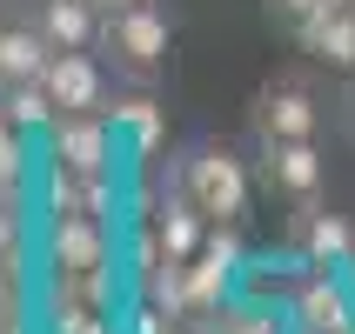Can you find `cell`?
Wrapping results in <instances>:
<instances>
[{
  "label": "cell",
  "mask_w": 355,
  "mask_h": 334,
  "mask_svg": "<svg viewBox=\"0 0 355 334\" xmlns=\"http://www.w3.org/2000/svg\"><path fill=\"white\" fill-rule=\"evenodd\" d=\"M302 54H315L329 74H355V7H322L295 27Z\"/></svg>",
  "instance_id": "7c38bea8"
},
{
  "label": "cell",
  "mask_w": 355,
  "mask_h": 334,
  "mask_svg": "<svg viewBox=\"0 0 355 334\" xmlns=\"http://www.w3.org/2000/svg\"><path fill=\"white\" fill-rule=\"evenodd\" d=\"M54 60V40L40 34L34 20L27 27H0V80H40Z\"/></svg>",
  "instance_id": "9a60e30c"
},
{
  "label": "cell",
  "mask_w": 355,
  "mask_h": 334,
  "mask_svg": "<svg viewBox=\"0 0 355 334\" xmlns=\"http://www.w3.org/2000/svg\"><path fill=\"white\" fill-rule=\"evenodd\" d=\"M175 187H188L208 221H241L248 214V160L235 147H221V140H201L188 154L175 160Z\"/></svg>",
  "instance_id": "6da1fadb"
},
{
  "label": "cell",
  "mask_w": 355,
  "mask_h": 334,
  "mask_svg": "<svg viewBox=\"0 0 355 334\" xmlns=\"http://www.w3.org/2000/svg\"><path fill=\"white\" fill-rule=\"evenodd\" d=\"M241 221H215L208 228V241H201V254L195 261H181V288H188V321L201 315H215L221 301L235 295V281H241V234H235Z\"/></svg>",
  "instance_id": "277c9868"
},
{
  "label": "cell",
  "mask_w": 355,
  "mask_h": 334,
  "mask_svg": "<svg viewBox=\"0 0 355 334\" xmlns=\"http://www.w3.org/2000/svg\"><path fill=\"white\" fill-rule=\"evenodd\" d=\"M0 114L14 120L20 134H47V127H54V94H47V87H40V80H7V87H0Z\"/></svg>",
  "instance_id": "2e32d148"
},
{
  "label": "cell",
  "mask_w": 355,
  "mask_h": 334,
  "mask_svg": "<svg viewBox=\"0 0 355 334\" xmlns=\"http://www.w3.org/2000/svg\"><path fill=\"white\" fill-rule=\"evenodd\" d=\"M168 40H175V20L161 14L155 0H141V7H121V14H107V27H101V47L114 54V74L128 80V87H148V80L161 74V60H168Z\"/></svg>",
  "instance_id": "7a4b0ae2"
},
{
  "label": "cell",
  "mask_w": 355,
  "mask_h": 334,
  "mask_svg": "<svg viewBox=\"0 0 355 334\" xmlns=\"http://www.w3.org/2000/svg\"><path fill=\"white\" fill-rule=\"evenodd\" d=\"M295 254L309 261V268H342V261L355 254L349 214L322 207V201H302V207H295Z\"/></svg>",
  "instance_id": "30bf717a"
},
{
  "label": "cell",
  "mask_w": 355,
  "mask_h": 334,
  "mask_svg": "<svg viewBox=\"0 0 355 334\" xmlns=\"http://www.w3.org/2000/svg\"><path fill=\"white\" fill-rule=\"evenodd\" d=\"M255 140H315L322 127V100L302 87V80H275L255 94Z\"/></svg>",
  "instance_id": "52a82bcc"
},
{
  "label": "cell",
  "mask_w": 355,
  "mask_h": 334,
  "mask_svg": "<svg viewBox=\"0 0 355 334\" xmlns=\"http://www.w3.org/2000/svg\"><path fill=\"white\" fill-rule=\"evenodd\" d=\"M101 14H121V7H141V0H94Z\"/></svg>",
  "instance_id": "44dd1931"
},
{
  "label": "cell",
  "mask_w": 355,
  "mask_h": 334,
  "mask_svg": "<svg viewBox=\"0 0 355 334\" xmlns=\"http://www.w3.org/2000/svg\"><path fill=\"white\" fill-rule=\"evenodd\" d=\"M40 87L54 94L60 114H107V67L94 60V47H54Z\"/></svg>",
  "instance_id": "8992f818"
},
{
  "label": "cell",
  "mask_w": 355,
  "mask_h": 334,
  "mask_svg": "<svg viewBox=\"0 0 355 334\" xmlns=\"http://www.w3.org/2000/svg\"><path fill=\"white\" fill-rule=\"evenodd\" d=\"M114 315H101V308H80V301H47V334H121L107 328Z\"/></svg>",
  "instance_id": "d6986e66"
},
{
  "label": "cell",
  "mask_w": 355,
  "mask_h": 334,
  "mask_svg": "<svg viewBox=\"0 0 355 334\" xmlns=\"http://www.w3.org/2000/svg\"><path fill=\"white\" fill-rule=\"evenodd\" d=\"M261 7H268V20H282L288 34H295L309 14H322V0H261Z\"/></svg>",
  "instance_id": "ffe728a7"
},
{
  "label": "cell",
  "mask_w": 355,
  "mask_h": 334,
  "mask_svg": "<svg viewBox=\"0 0 355 334\" xmlns=\"http://www.w3.org/2000/svg\"><path fill=\"white\" fill-rule=\"evenodd\" d=\"M27 214H34V207L0 201V268H14V275H27V254H34V241H27Z\"/></svg>",
  "instance_id": "ac0fdd59"
},
{
  "label": "cell",
  "mask_w": 355,
  "mask_h": 334,
  "mask_svg": "<svg viewBox=\"0 0 355 334\" xmlns=\"http://www.w3.org/2000/svg\"><path fill=\"white\" fill-rule=\"evenodd\" d=\"M168 334H208V328H201V321H175Z\"/></svg>",
  "instance_id": "7402d4cb"
},
{
  "label": "cell",
  "mask_w": 355,
  "mask_h": 334,
  "mask_svg": "<svg viewBox=\"0 0 355 334\" xmlns=\"http://www.w3.org/2000/svg\"><path fill=\"white\" fill-rule=\"evenodd\" d=\"M107 120H114V134L121 147H128V160H155L161 154V140H168V114H161V100L148 94V87H135V94H114L107 100Z\"/></svg>",
  "instance_id": "8fae6325"
},
{
  "label": "cell",
  "mask_w": 355,
  "mask_h": 334,
  "mask_svg": "<svg viewBox=\"0 0 355 334\" xmlns=\"http://www.w3.org/2000/svg\"><path fill=\"white\" fill-rule=\"evenodd\" d=\"M322 7H355V0H322Z\"/></svg>",
  "instance_id": "cb8c5ba5"
},
{
  "label": "cell",
  "mask_w": 355,
  "mask_h": 334,
  "mask_svg": "<svg viewBox=\"0 0 355 334\" xmlns=\"http://www.w3.org/2000/svg\"><path fill=\"white\" fill-rule=\"evenodd\" d=\"M295 328L302 334H342L355 328V295L349 281H342V268H309V275L295 281Z\"/></svg>",
  "instance_id": "ba28073f"
},
{
  "label": "cell",
  "mask_w": 355,
  "mask_h": 334,
  "mask_svg": "<svg viewBox=\"0 0 355 334\" xmlns=\"http://www.w3.org/2000/svg\"><path fill=\"white\" fill-rule=\"evenodd\" d=\"M128 241L114 234V221H94V214H47L40 228V268L54 275H80V268H114Z\"/></svg>",
  "instance_id": "3957f363"
},
{
  "label": "cell",
  "mask_w": 355,
  "mask_h": 334,
  "mask_svg": "<svg viewBox=\"0 0 355 334\" xmlns=\"http://www.w3.org/2000/svg\"><path fill=\"white\" fill-rule=\"evenodd\" d=\"M342 281H349V295H355V254H349V261H342Z\"/></svg>",
  "instance_id": "603a6c76"
},
{
  "label": "cell",
  "mask_w": 355,
  "mask_h": 334,
  "mask_svg": "<svg viewBox=\"0 0 355 334\" xmlns=\"http://www.w3.org/2000/svg\"><path fill=\"white\" fill-rule=\"evenodd\" d=\"M201 328L208 334H282V321L261 308V301H241V295H228L215 308V315H201Z\"/></svg>",
  "instance_id": "e0dca14e"
},
{
  "label": "cell",
  "mask_w": 355,
  "mask_h": 334,
  "mask_svg": "<svg viewBox=\"0 0 355 334\" xmlns=\"http://www.w3.org/2000/svg\"><path fill=\"white\" fill-rule=\"evenodd\" d=\"M322 154H315V140H261V180L275 187L282 201H315L322 194Z\"/></svg>",
  "instance_id": "9c48e42d"
},
{
  "label": "cell",
  "mask_w": 355,
  "mask_h": 334,
  "mask_svg": "<svg viewBox=\"0 0 355 334\" xmlns=\"http://www.w3.org/2000/svg\"><path fill=\"white\" fill-rule=\"evenodd\" d=\"M34 27L54 47H101L107 14H101L94 0H34Z\"/></svg>",
  "instance_id": "5bb4252c"
},
{
  "label": "cell",
  "mask_w": 355,
  "mask_h": 334,
  "mask_svg": "<svg viewBox=\"0 0 355 334\" xmlns=\"http://www.w3.org/2000/svg\"><path fill=\"white\" fill-rule=\"evenodd\" d=\"M155 234H161V248H168V261H195L201 254V241H208V214L188 201V187L168 180V194H161V207H155Z\"/></svg>",
  "instance_id": "4fadbf2b"
},
{
  "label": "cell",
  "mask_w": 355,
  "mask_h": 334,
  "mask_svg": "<svg viewBox=\"0 0 355 334\" xmlns=\"http://www.w3.org/2000/svg\"><path fill=\"white\" fill-rule=\"evenodd\" d=\"M40 147H47V160H67L74 174H107L121 134H114L107 114H54V127L40 134Z\"/></svg>",
  "instance_id": "5b68a950"
}]
</instances>
